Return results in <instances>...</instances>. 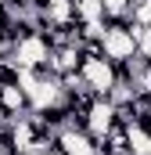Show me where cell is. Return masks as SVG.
<instances>
[{"label": "cell", "mask_w": 151, "mask_h": 155, "mask_svg": "<svg viewBox=\"0 0 151 155\" xmlns=\"http://www.w3.org/2000/svg\"><path fill=\"white\" fill-rule=\"evenodd\" d=\"M137 33L140 25H133L130 18H108V29L101 40V54L112 58L115 65H126L137 58Z\"/></svg>", "instance_id": "6da1fadb"}, {"label": "cell", "mask_w": 151, "mask_h": 155, "mask_svg": "<svg viewBox=\"0 0 151 155\" xmlns=\"http://www.w3.org/2000/svg\"><path fill=\"white\" fill-rule=\"evenodd\" d=\"M11 61L22 65V69H47V65H50V43H47V36H43L40 29L18 36V40H14Z\"/></svg>", "instance_id": "7a4b0ae2"}, {"label": "cell", "mask_w": 151, "mask_h": 155, "mask_svg": "<svg viewBox=\"0 0 151 155\" xmlns=\"http://www.w3.org/2000/svg\"><path fill=\"white\" fill-rule=\"evenodd\" d=\"M115 126V101L112 97H90L86 105H83V130L90 134V137H97V141H104V134Z\"/></svg>", "instance_id": "3957f363"}, {"label": "cell", "mask_w": 151, "mask_h": 155, "mask_svg": "<svg viewBox=\"0 0 151 155\" xmlns=\"http://www.w3.org/2000/svg\"><path fill=\"white\" fill-rule=\"evenodd\" d=\"M0 112H4L7 123L18 119V116H25L29 112V94L18 83H0Z\"/></svg>", "instance_id": "277c9868"}, {"label": "cell", "mask_w": 151, "mask_h": 155, "mask_svg": "<svg viewBox=\"0 0 151 155\" xmlns=\"http://www.w3.org/2000/svg\"><path fill=\"white\" fill-rule=\"evenodd\" d=\"M76 18L79 22H104L108 11H104L101 0H76Z\"/></svg>", "instance_id": "5b68a950"}, {"label": "cell", "mask_w": 151, "mask_h": 155, "mask_svg": "<svg viewBox=\"0 0 151 155\" xmlns=\"http://www.w3.org/2000/svg\"><path fill=\"white\" fill-rule=\"evenodd\" d=\"M133 25H151V0H133L130 15H126Z\"/></svg>", "instance_id": "8992f818"}, {"label": "cell", "mask_w": 151, "mask_h": 155, "mask_svg": "<svg viewBox=\"0 0 151 155\" xmlns=\"http://www.w3.org/2000/svg\"><path fill=\"white\" fill-rule=\"evenodd\" d=\"M137 58L151 61V25H140V33H137Z\"/></svg>", "instance_id": "52a82bcc"}, {"label": "cell", "mask_w": 151, "mask_h": 155, "mask_svg": "<svg viewBox=\"0 0 151 155\" xmlns=\"http://www.w3.org/2000/svg\"><path fill=\"white\" fill-rule=\"evenodd\" d=\"M101 4H104L108 18H126V15H130V7H133V0H101Z\"/></svg>", "instance_id": "ba28073f"}]
</instances>
